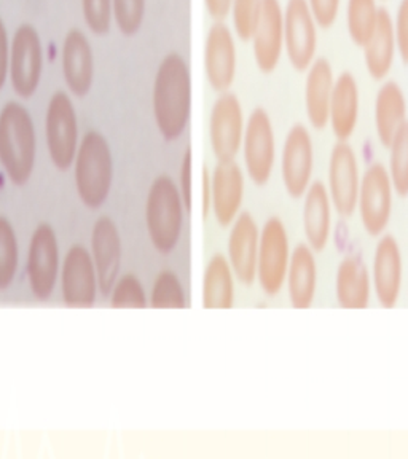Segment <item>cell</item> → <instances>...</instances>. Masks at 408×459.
I'll return each mask as SVG.
<instances>
[{"label": "cell", "instance_id": "cell-8", "mask_svg": "<svg viewBox=\"0 0 408 459\" xmlns=\"http://www.w3.org/2000/svg\"><path fill=\"white\" fill-rule=\"evenodd\" d=\"M239 153H243L246 174L252 184L266 186L276 163V136L265 108H256L249 115Z\"/></svg>", "mask_w": 408, "mask_h": 459}, {"label": "cell", "instance_id": "cell-13", "mask_svg": "<svg viewBox=\"0 0 408 459\" xmlns=\"http://www.w3.org/2000/svg\"><path fill=\"white\" fill-rule=\"evenodd\" d=\"M284 51L297 72L308 71L317 51V22L307 0H287L284 8Z\"/></svg>", "mask_w": 408, "mask_h": 459}, {"label": "cell", "instance_id": "cell-7", "mask_svg": "<svg viewBox=\"0 0 408 459\" xmlns=\"http://www.w3.org/2000/svg\"><path fill=\"white\" fill-rule=\"evenodd\" d=\"M291 255L292 251L286 225L278 217H270L260 230L256 278L268 297H276L286 284Z\"/></svg>", "mask_w": 408, "mask_h": 459}, {"label": "cell", "instance_id": "cell-6", "mask_svg": "<svg viewBox=\"0 0 408 459\" xmlns=\"http://www.w3.org/2000/svg\"><path fill=\"white\" fill-rule=\"evenodd\" d=\"M395 186L386 166L372 163L360 176L356 211L360 223L370 237H381L386 231L393 215Z\"/></svg>", "mask_w": 408, "mask_h": 459}, {"label": "cell", "instance_id": "cell-4", "mask_svg": "<svg viewBox=\"0 0 408 459\" xmlns=\"http://www.w3.org/2000/svg\"><path fill=\"white\" fill-rule=\"evenodd\" d=\"M186 206L179 186L161 174L152 182L145 200V225L151 243L161 255L176 251L184 230Z\"/></svg>", "mask_w": 408, "mask_h": 459}, {"label": "cell", "instance_id": "cell-30", "mask_svg": "<svg viewBox=\"0 0 408 459\" xmlns=\"http://www.w3.org/2000/svg\"><path fill=\"white\" fill-rule=\"evenodd\" d=\"M235 273L229 258L222 254L211 257L203 278V307L206 309H230L235 305Z\"/></svg>", "mask_w": 408, "mask_h": 459}, {"label": "cell", "instance_id": "cell-5", "mask_svg": "<svg viewBox=\"0 0 408 459\" xmlns=\"http://www.w3.org/2000/svg\"><path fill=\"white\" fill-rule=\"evenodd\" d=\"M45 139L53 166L57 171H69L79 149V120L69 94L61 90L48 100Z\"/></svg>", "mask_w": 408, "mask_h": 459}, {"label": "cell", "instance_id": "cell-29", "mask_svg": "<svg viewBox=\"0 0 408 459\" xmlns=\"http://www.w3.org/2000/svg\"><path fill=\"white\" fill-rule=\"evenodd\" d=\"M407 122V100L399 83L387 80L375 100V131L381 145L387 149L397 129Z\"/></svg>", "mask_w": 408, "mask_h": 459}, {"label": "cell", "instance_id": "cell-33", "mask_svg": "<svg viewBox=\"0 0 408 459\" xmlns=\"http://www.w3.org/2000/svg\"><path fill=\"white\" fill-rule=\"evenodd\" d=\"M389 151V178L395 192L401 196H408V120L397 129Z\"/></svg>", "mask_w": 408, "mask_h": 459}, {"label": "cell", "instance_id": "cell-10", "mask_svg": "<svg viewBox=\"0 0 408 459\" xmlns=\"http://www.w3.org/2000/svg\"><path fill=\"white\" fill-rule=\"evenodd\" d=\"M43 50L40 36L32 24H22L10 43L8 79L16 96L29 100L42 79Z\"/></svg>", "mask_w": 408, "mask_h": 459}, {"label": "cell", "instance_id": "cell-35", "mask_svg": "<svg viewBox=\"0 0 408 459\" xmlns=\"http://www.w3.org/2000/svg\"><path fill=\"white\" fill-rule=\"evenodd\" d=\"M112 308H147L149 300L143 290V282L136 274L126 273L115 282L112 292L109 295Z\"/></svg>", "mask_w": 408, "mask_h": 459}, {"label": "cell", "instance_id": "cell-1", "mask_svg": "<svg viewBox=\"0 0 408 459\" xmlns=\"http://www.w3.org/2000/svg\"><path fill=\"white\" fill-rule=\"evenodd\" d=\"M152 108L155 125L166 143L182 137L192 115V74L184 56L176 51L166 55L158 65Z\"/></svg>", "mask_w": 408, "mask_h": 459}, {"label": "cell", "instance_id": "cell-31", "mask_svg": "<svg viewBox=\"0 0 408 459\" xmlns=\"http://www.w3.org/2000/svg\"><path fill=\"white\" fill-rule=\"evenodd\" d=\"M380 7L377 0H348L346 5V28L354 45L364 47L372 37Z\"/></svg>", "mask_w": 408, "mask_h": 459}, {"label": "cell", "instance_id": "cell-24", "mask_svg": "<svg viewBox=\"0 0 408 459\" xmlns=\"http://www.w3.org/2000/svg\"><path fill=\"white\" fill-rule=\"evenodd\" d=\"M335 85L334 69L326 57H316L307 71L305 108L311 128L323 131L329 125V108Z\"/></svg>", "mask_w": 408, "mask_h": 459}, {"label": "cell", "instance_id": "cell-25", "mask_svg": "<svg viewBox=\"0 0 408 459\" xmlns=\"http://www.w3.org/2000/svg\"><path fill=\"white\" fill-rule=\"evenodd\" d=\"M303 230L308 246L323 252L329 244L332 231V201L323 182H311L303 195Z\"/></svg>", "mask_w": 408, "mask_h": 459}, {"label": "cell", "instance_id": "cell-22", "mask_svg": "<svg viewBox=\"0 0 408 459\" xmlns=\"http://www.w3.org/2000/svg\"><path fill=\"white\" fill-rule=\"evenodd\" d=\"M61 65L69 91L77 98H85L93 86L94 57L91 45L80 29H71L65 34Z\"/></svg>", "mask_w": 408, "mask_h": 459}, {"label": "cell", "instance_id": "cell-12", "mask_svg": "<svg viewBox=\"0 0 408 459\" xmlns=\"http://www.w3.org/2000/svg\"><path fill=\"white\" fill-rule=\"evenodd\" d=\"M315 174V143L307 126L294 125L281 152V178L287 195L303 198Z\"/></svg>", "mask_w": 408, "mask_h": 459}, {"label": "cell", "instance_id": "cell-41", "mask_svg": "<svg viewBox=\"0 0 408 459\" xmlns=\"http://www.w3.org/2000/svg\"><path fill=\"white\" fill-rule=\"evenodd\" d=\"M393 24L397 53L402 61L408 65V0H401L395 18H393Z\"/></svg>", "mask_w": 408, "mask_h": 459}, {"label": "cell", "instance_id": "cell-14", "mask_svg": "<svg viewBox=\"0 0 408 459\" xmlns=\"http://www.w3.org/2000/svg\"><path fill=\"white\" fill-rule=\"evenodd\" d=\"M61 292L65 307L91 308L98 297V274L91 252L82 244H74L65 254L59 272Z\"/></svg>", "mask_w": 408, "mask_h": 459}, {"label": "cell", "instance_id": "cell-44", "mask_svg": "<svg viewBox=\"0 0 408 459\" xmlns=\"http://www.w3.org/2000/svg\"><path fill=\"white\" fill-rule=\"evenodd\" d=\"M203 186H204V217H208L211 212V174L208 168H204L203 172Z\"/></svg>", "mask_w": 408, "mask_h": 459}, {"label": "cell", "instance_id": "cell-39", "mask_svg": "<svg viewBox=\"0 0 408 459\" xmlns=\"http://www.w3.org/2000/svg\"><path fill=\"white\" fill-rule=\"evenodd\" d=\"M192 176H194V155H192V147L188 145L180 161L179 184H178L187 214L192 212Z\"/></svg>", "mask_w": 408, "mask_h": 459}, {"label": "cell", "instance_id": "cell-15", "mask_svg": "<svg viewBox=\"0 0 408 459\" xmlns=\"http://www.w3.org/2000/svg\"><path fill=\"white\" fill-rule=\"evenodd\" d=\"M360 172L356 152L348 143L337 141L329 160V192L332 208L343 219L356 212Z\"/></svg>", "mask_w": 408, "mask_h": 459}, {"label": "cell", "instance_id": "cell-37", "mask_svg": "<svg viewBox=\"0 0 408 459\" xmlns=\"http://www.w3.org/2000/svg\"><path fill=\"white\" fill-rule=\"evenodd\" d=\"M147 0H112L115 24L123 36H136L143 26Z\"/></svg>", "mask_w": 408, "mask_h": 459}, {"label": "cell", "instance_id": "cell-11", "mask_svg": "<svg viewBox=\"0 0 408 459\" xmlns=\"http://www.w3.org/2000/svg\"><path fill=\"white\" fill-rule=\"evenodd\" d=\"M244 128L243 108L237 94L221 93L209 117V141L217 163L237 160L241 152Z\"/></svg>", "mask_w": 408, "mask_h": 459}, {"label": "cell", "instance_id": "cell-28", "mask_svg": "<svg viewBox=\"0 0 408 459\" xmlns=\"http://www.w3.org/2000/svg\"><path fill=\"white\" fill-rule=\"evenodd\" d=\"M362 50L367 72L370 74V77L377 82L386 79L389 72L393 71L397 53L393 16L386 8H380L375 30L369 42L362 47Z\"/></svg>", "mask_w": 408, "mask_h": 459}, {"label": "cell", "instance_id": "cell-9", "mask_svg": "<svg viewBox=\"0 0 408 459\" xmlns=\"http://www.w3.org/2000/svg\"><path fill=\"white\" fill-rule=\"evenodd\" d=\"M59 272L61 258L56 231L50 223L40 222L32 231L26 262L29 287L36 300H50L56 287Z\"/></svg>", "mask_w": 408, "mask_h": 459}, {"label": "cell", "instance_id": "cell-16", "mask_svg": "<svg viewBox=\"0 0 408 459\" xmlns=\"http://www.w3.org/2000/svg\"><path fill=\"white\" fill-rule=\"evenodd\" d=\"M238 71L237 40L225 22H214L204 42V74L215 93L229 91Z\"/></svg>", "mask_w": 408, "mask_h": 459}, {"label": "cell", "instance_id": "cell-23", "mask_svg": "<svg viewBox=\"0 0 408 459\" xmlns=\"http://www.w3.org/2000/svg\"><path fill=\"white\" fill-rule=\"evenodd\" d=\"M358 82L352 72H343L335 79L329 108V125L337 141L348 143L352 139L359 120Z\"/></svg>", "mask_w": 408, "mask_h": 459}, {"label": "cell", "instance_id": "cell-21", "mask_svg": "<svg viewBox=\"0 0 408 459\" xmlns=\"http://www.w3.org/2000/svg\"><path fill=\"white\" fill-rule=\"evenodd\" d=\"M260 229L249 212H241L231 223L229 235V264L235 278L244 286H252L257 278Z\"/></svg>", "mask_w": 408, "mask_h": 459}, {"label": "cell", "instance_id": "cell-19", "mask_svg": "<svg viewBox=\"0 0 408 459\" xmlns=\"http://www.w3.org/2000/svg\"><path fill=\"white\" fill-rule=\"evenodd\" d=\"M372 287L383 308H395L401 297L404 260L401 246L393 235H383L373 255Z\"/></svg>", "mask_w": 408, "mask_h": 459}, {"label": "cell", "instance_id": "cell-17", "mask_svg": "<svg viewBox=\"0 0 408 459\" xmlns=\"http://www.w3.org/2000/svg\"><path fill=\"white\" fill-rule=\"evenodd\" d=\"M251 42L258 71H276L284 53V8L280 0H262Z\"/></svg>", "mask_w": 408, "mask_h": 459}, {"label": "cell", "instance_id": "cell-3", "mask_svg": "<svg viewBox=\"0 0 408 459\" xmlns=\"http://www.w3.org/2000/svg\"><path fill=\"white\" fill-rule=\"evenodd\" d=\"M75 188L83 206L91 211L102 208L114 184V157L108 139L100 131H88L80 141L74 160Z\"/></svg>", "mask_w": 408, "mask_h": 459}, {"label": "cell", "instance_id": "cell-20", "mask_svg": "<svg viewBox=\"0 0 408 459\" xmlns=\"http://www.w3.org/2000/svg\"><path fill=\"white\" fill-rule=\"evenodd\" d=\"M246 176L237 161L217 163L211 174V211L221 227H230L241 214Z\"/></svg>", "mask_w": 408, "mask_h": 459}, {"label": "cell", "instance_id": "cell-27", "mask_svg": "<svg viewBox=\"0 0 408 459\" xmlns=\"http://www.w3.org/2000/svg\"><path fill=\"white\" fill-rule=\"evenodd\" d=\"M287 294L295 309H308L315 303L317 264L308 244L295 246L286 276Z\"/></svg>", "mask_w": 408, "mask_h": 459}, {"label": "cell", "instance_id": "cell-42", "mask_svg": "<svg viewBox=\"0 0 408 459\" xmlns=\"http://www.w3.org/2000/svg\"><path fill=\"white\" fill-rule=\"evenodd\" d=\"M8 63H10V42L7 28L0 18V90H4L8 79Z\"/></svg>", "mask_w": 408, "mask_h": 459}, {"label": "cell", "instance_id": "cell-36", "mask_svg": "<svg viewBox=\"0 0 408 459\" xmlns=\"http://www.w3.org/2000/svg\"><path fill=\"white\" fill-rule=\"evenodd\" d=\"M262 0H233L230 16L233 22V34L241 42H251L254 29L257 24Z\"/></svg>", "mask_w": 408, "mask_h": 459}, {"label": "cell", "instance_id": "cell-18", "mask_svg": "<svg viewBox=\"0 0 408 459\" xmlns=\"http://www.w3.org/2000/svg\"><path fill=\"white\" fill-rule=\"evenodd\" d=\"M122 237L112 217L102 215L91 230V258L100 294L109 297L122 268Z\"/></svg>", "mask_w": 408, "mask_h": 459}, {"label": "cell", "instance_id": "cell-2", "mask_svg": "<svg viewBox=\"0 0 408 459\" xmlns=\"http://www.w3.org/2000/svg\"><path fill=\"white\" fill-rule=\"evenodd\" d=\"M37 157L36 126L28 108L10 100L0 110V165L14 186H28Z\"/></svg>", "mask_w": 408, "mask_h": 459}, {"label": "cell", "instance_id": "cell-26", "mask_svg": "<svg viewBox=\"0 0 408 459\" xmlns=\"http://www.w3.org/2000/svg\"><path fill=\"white\" fill-rule=\"evenodd\" d=\"M338 305L344 309H364L370 303L372 276L362 258L352 254L340 262L335 280Z\"/></svg>", "mask_w": 408, "mask_h": 459}, {"label": "cell", "instance_id": "cell-34", "mask_svg": "<svg viewBox=\"0 0 408 459\" xmlns=\"http://www.w3.org/2000/svg\"><path fill=\"white\" fill-rule=\"evenodd\" d=\"M152 308H187V297L179 276L172 270H163L157 274L151 294Z\"/></svg>", "mask_w": 408, "mask_h": 459}, {"label": "cell", "instance_id": "cell-40", "mask_svg": "<svg viewBox=\"0 0 408 459\" xmlns=\"http://www.w3.org/2000/svg\"><path fill=\"white\" fill-rule=\"evenodd\" d=\"M317 28L330 29L337 22L342 0H307Z\"/></svg>", "mask_w": 408, "mask_h": 459}, {"label": "cell", "instance_id": "cell-32", "mask_svg": "<svg viewBox=\"0 0 408 459\" xmlns=\"http://www.w3.org/2000/svg\"><path fill=\"white\" fill-rule=\"evenodd\" d=\"M20 264V246L12 222L0 215V290L13 284Z\"/></svg>", "mask_w": 408, "mask_h": 459}, {"label": "cell", "instance_id": "cell-43", "mask_svg": "<svg viewBox=\"0 0 408 459\" xmlns=\"http://www.w3.org/2000/svg\"><path fill=\"white\" fill-rule=\"evenodd\" d=\"M233 0H204V7L215 22H223L230 16Z\"/></svg>", "mask_w": 408, "mask_h": 459}, {"label": "cell", "instance_id": "cell-38", "mask_svg": "<svg viewBox=\"0 0 408 459\" xmlns=\"http://www.w3.org/2000/svg\"><path fill=\"white\" fill-rule=\"evenodd\" d=\"M83 20L96 36H106L112 28V0H82Z\"/></svg>", "mask_w": 408, "mask_h": 459}]
</instances>
